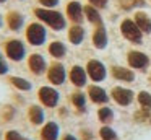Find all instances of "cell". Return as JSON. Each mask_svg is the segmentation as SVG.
Masks as SVG:
<instances>
[{
	"instance_id": "1",
	"label": "cell",
	"mask_w": 151,
	"mask_h": 140,
	"mask_svg": "<svg viewBox=\"0 0 151 140\" xmlns=\"http://www.w3.org/2000/svg\"><path fill=\"white\" fill-rule=\"evenodd\" d=\"M36 18H39L44 25H47L49 28H52L54 31H62L67 26V21L63 18V15L57 10L52 8H36L34 10Z\"/></svg>"
},
{
	"instance_id": "2",
	"label": "cell",
	"mask_w": 151,
	"mask_h": 140,
	"mask_svg": "<svg viewBox=\"0 0 151 140\" xmlns=\"http://www.w3.org/2000/svg\"><path fill=\"white\" fill-rule=\"evenodd\" d=\"M47 31L41 23H31L26 28V41L31 46H42L46 42Z\"/></svg>"
},
{
	"instance_id": "3",
	"label": "cell",
	"mask_w": 151,
	"mask_h": 140,
	"mask_svg": "<svg viewBox=\"0 0 151 140\" xmlns=\"http://www.w3.org/2000/svg\"><path fill=\"white\" fill-rule=\"evenodd\" d=\"M4 49H5L7 57L10 60H15V62L23 60L24 55H26V47H24V44L20 39H8L4 44Z\"/></svg>"
},
{
	"instance_id": "4",
	"label": "cell",
	"mask_w": 151,
	"mask_h": 140,
	"mask_svg": "<svg viewBox=\"0 0 151 140\" xmlns=\"http://www.w3.org/2000/svg\"><path fill=\"white\" fill-rule=\"evenodd\" d=\"M37 98L46 107H55L57 103H59L60 94L52 86H41L39 91H37Z\"/></svg>"
},
{
	"instance_id": "5",
	"label": "cell",
	"mask_w": 151,
	"mask_h": 140,
	"mask_svg": "<svg viewBox=\"0 0 151 140\" xmlns=\"http://www.w3.org/2000/svg\"><path fill=\"white\" fill-rule=\"evenodd\" d=\"M120 29H122V34H124L125 39L132 42H141V31L140 28L137 26V23L132 21V20H124L120 25Z\"/></svg>"
},
{
	"instance_id": "6",
	"label": "cell",
	"mask_w": 151,
	"mask_h": 140,
	"mask_svg": "<svg viewBox=\"0 0 151 140\" xmlns=\"http://www.w3.org/2000/svg\"><path fill=\"white\" fill-rule=\"evenodd\" d=\"M47 78L52 85H62L67 78V72L65 67H63L60 62H54V64L49 65L47 68Z\"/></svg>"
},
{
	"instance_id": "7",
	"label": "cell",
	"mask_w": 151,
	"mask_h": 140,
	"mask_svg": "<svg viewBox=\"0 0 151 140\" xmlns=\"http://www.w3.org/2000/svg\"><path fill=\"white\" fill-rule=\"evenodd\" d=\"M28 67L34 75H42L44 72H47V62L41 54H31L28 57Z\"/></svg>"
},
{
	"instance_id": "8",
	"label": "cell",
	"mask_w": 151,
	"mask_h": 140,
	"mask_svg": "<svg viewBox=\"0 0 151 140\" xmlns=\"http://www.w3.org/2000/svg\"><path fill=\"white\" fill-rule=\"evenodd\" d=\"M86 70H88V75L91 77L93 81H101L106 78V67L99 60H89Z\"/></svg>"
},
{
	"instance_id": "9",
	"label": "cell",
	"mask_w": 151,
	"mask_h": 140,
	"mask_svg": "<svg viewBox=\"0 0 151 140\" xmlns=\"http://www.w3.org/2000/svg\"><path fill=\"white\" fill-rule=\"evenodd\" d=\"M128 64L133 68H146L148 64H150V59L146 57V54L138 51H132L128 54Z\"/></svg>"
},
{
	"instance_id": "10",
	"label": "cell",
	"mask_w": 151,
	"mask_h": 140,
	"mask_svg": "<svg viewBox=\"0 0 151 140\" xmlns=\"http://www.w3.org/2000/svg\"><path fill=\"white\" fill-rule=\"evenodd\" d=\"M83 7L80 5L78 2H68L67 3V16L72 20L73 23L80 25L83 21Z\"/></svg>"
},
{
	"instance_id": "11",
	"label": "cell",
	"mask_w": 151,
	"mask_h": 140,
	"mask_svg": "<svg viewBox=\"0 0 151 140\" xmlns=\"http://www.w3.org/2000/svg\"><path fill=\"white\" fill-rule=\"evenodd\" d=\"M112 98L120 106H128L133 101V93L130 90H125V88H114L112 90Z\"/></svg>"
},
{
	"instance_id": "12",
	"label": "cell",
	"mask_w": 151,
	"mask_h": 140,
	"mask_svg": "<svg viewBox=\"0 0 151 140\" xmlns=\"http://www.w3.org/2000/svg\"><path fill=\"white\" fill-rule=\"evenodd\" d=\"M5 20H7V25L12 31H20L24 25V16L20 12H8Z\"/></svg>"
},
{
	"instance_id": "13",
	"label": "cell",
	"mask_w": 151,
	"mask_h": 140,
	"mask_svg": "<svg viewBox=\"0 0 151 140\" xmlns=\"http://www.w3.org/2000/svg\"><path fill=\"white\" fill-rule=\"evenodd\" d=\"M59 124L57 122H47L41 129V140H57L59 139Z\"/></svg>"
},
{
	"instance_id": "14",
	"label": "cell",
	"mask_w": 151,
	"mask_h": 140,
	"mask_svg": "<svg viewBox=\"0 0 151 140\" xmlns=\"http://www.w3.org/2000/svg\"><path fill=\"white\" fill-rule=\"evenodd\" d=\"M70 81H72L75 86H83L86 85V72L83 67L80 65H73L72 70H70Z\"/></svg>"
},
{
	"instance_id": "15",
	"label": "cell",
	"mask_w": 151,
	"mask_h": 140,
	"mask_svg": "<svg viewBox=\"0 0 151 140\" xmlns=\"http://www.w3.org/2000/svg\"><path fill=\"white\" fill-rule=\"evenodd\" d=\"M28 119H29V122L33 125H41L44 122V109L41 106H36V104L29 106V109H28Z\"/></svg>"
},
{
	"instance_id": "16",
	"label": "cell",
	"mask_w": 151,
	"mask_h": 140,
	"mask_svg": "<svg viewBox=\"0 0 151 140\" xmlns=\"http://www.w3.org/2000/svg\"><path fill=\"white\" fill-rule=\"evenodd\" d=\"M88 93H89L91 101H94V103H101L102 104V103H107V101H109L107 93H106L102 88H99V86H89Z\"/></svg>"
},
{
	"instance_id": "17",
	"label": "cell",
	"mask_w": 151,
	"mask_h": 140,
	"mask_svg": "<svg viewBox=\"0 0 151 140\" xmlns=\"http://www.w3.org/2000/svg\"><path fill=\"white\" fill-rule=\"evenodd\" d=\"M68 39H70V42H72V44H75V46L81 44V41L85 39V29H83L80 25L72 26V28H70V31H68Z\"/></svg>"
},
{
	"instance_id": "18",
	"label": "cell",
	"mask_w": 151,
	"mask_h": 140,
	"mask_svg": "<svg viewBox=\"0 0 151 140\" xmlns=\"http://www.w3.org/2000/svg\"><path fill=\"white\" fill-rule=\"evenodd\" d=\"M93 42L98 49H104L106 44H107V33H106L104 26H99L98 29L94 31V36H93Z\"/></svg>"
},
{
	"instance_id": "19",
	"label": "cell",
	"mask_w": 151,
	"mask_h": 140,
	"mask_svg": "<svg viewBox=\"0 0 151 140\" xmlns=\"http://www.w3.org/2000/svg\"><path fill=\"white\" fill-rule=\"evenodd\" d=\"M49 54L52 55V57H55V59H62V57H65V54H67V47H65V44H63V42H60V41H54V42H50V44H49Z\"/></svg>"
},
{
	"instance_id": "20",
	"label": "cell",
	"mask_w": 151,
	"mask_h": 140,
	"mask_svg": "<svg viewBox=\"0 0 151 140\" xmlns=\"http://www.w3.org/2000/svg\"><path fill=\"white\" fill-rule=\"evenodd\" d=\"M112 75H114L117 80H122V81H133L135 75L132 70H127L124 67H114L112 68Z\"/></svg>"
},
{
	"instance_id": "21",
	"label": "cell",
	"mask_w": 151,
	"mask_h": 140,
	"mask_svg": "<svg viewBox=\"0 0 151 140\" xmlns=\"http://www.w3.org/2000/svg\"><path fill=\"white\" fill-rule=\"evenodd\" d=\"M135 23L140 28L141 33H151V20L145 13H137L135 15Z\"/></svg>"
},
{
	"instance_id": "22",
	"label": "cell",
	"mask_w": 151,
	"mask_h": 140,
	"mask_svg": "<svg viewBox=\"0 0 151 140\" xmlns=\"http://www.w3.org/2000/svg\"><path fill=\"white\" fill-rule=\"evenodd\" d=\"M83 12H85L86 18H88L91 23H94V25H99V26L102 25V18H101V15H99V12H98V10H96L93 5H86L85 8H83Z\"/></svg>"
},
{
	"instance_id": "23",
	"label": "cell",
	"mask_w": 151,
	"mask_h": 140,
	"mask_svg": "<svg viewBox=\"0 0 151 140\" xmlns=\"http://www.w3.org/2000/svg\"><path fill=\"white\" fill-rule=\"evenodd\" d=\"M10 83L13 85L17 90H21V91H29L31 90V83L28 80L21 77H10Z\"/></svg>"
},
{
	"instance_id": "24",
	"label": "cell",
	"mask_w": 151,
	"mask_h": 140,
	"mask_svg": "<svg viewBox=\"0 0 151 140\" xmlns=\"http://www.w3.org/2000/svg\"><path fill=\"white\" fill-rule=\"evenodd\" d=\"M138 103L141 104L143 109H151V94L146 93V91H141L138 94Z\"/></svg>"
},
{
	"instance_id": "25",
	"label": "cell",
	"mask_w": 151,
	"mask_h": 140,
	"mask_svg": "<svg viewBox=\"0 0 151 140\" xmlns=\"http://www.w3.org/2000/svg\"><path fill=\"white\" fill-rule=\"evenodd\" d=\"M70 99H72V103L75 104V106L78 107V109H83V107H85V103H86V96H85V94H83V93H73Z\"/></svg>"
},
{
	"instance_id": "26",
	"label": "cell",
	"mask_w": 151,
	"mask_h": 140,
	"mask_svg": "<svg viewBox=\"0 0 151 140\" xmlns=\"http://www.w3.org/2000/svg\"><path fill=\"white\" fill-rule=\"evenodd\" d=\"M99 133H101L102 140H117V133H115L111 127H102Z\"/></svg>"
},
{
	"instance_id": "27",
	"label": "cell",
	"mask_w": 151,
	"mask_h": 140,
	"mask_svg": "<svg viewBox=\"0 0 151 140\" xmlns=\"http://www.w3.org/2000/svg\"><path fill=\"white\" fill-rule=\"evenodd\" d=\"M112 109L111 107H102V109H99V120L101 122H111L112 120Z\"/></svg>"
},
{
	"instance_id": "28",
	"label": "cell",
	"mask_w": 151,
	"mask_h": 140,
	"mask_svg": "<svg viewBox=\"0 0 151 140\" xmlns=\"http://www.w3.org/2000/svg\"><path fill=\"white\" fill-rule=\"evenodd\" d=\"M120 5H122V8L128 10V8H132V7H135V5L143 7L145 2H143V0H120Z\"/></svg>"
},
{
	"instance_id": "29",
	"label": "cell",
	"mask_w": 151,
	"mask_h": 140,
	"mask_svg": "<svg viewBox=\"0 0 151 140\" xmlns=\"http://www.w3.org/2000/svg\"><path fill=\"white\" fill-rule=\"evenodd\" d=\"M5 140H23V137H21V133L17 132V130H8V132L5 133Z\"/></svg>"
},
{
	"instance_id": "30",
	"label": "cell",
	"mask_w": 151,
	"mask_h": 140,
	"mask_svg": "<svg viewBox=\"0 0 151 140\" xmlns=\"http://www.w3.org/2000/svg\"><path fill=\"white\" fill-rule=\"evenodd\" d=\"M39 3L42 5V8H54L59 5V0H39Z\"/></svg>"
},
{
	"instance_id": "31",
	"label": "cell",
	"mask_w": 151,
	"mask_h": 140,
	"mask_svg": "<svg viewBox=\"0 0 151 140\" xmlns=\"http://www.w3.org/2000/svg\"><path fill=\"white\" fill-rule=\"evenodd\" d=\"M7 72H8V64L5 60V57L2 55V52H0V75H5Z\"/></svg>"
},
{
	"instance_id": "32",
	"label": "cell",
	"mask_w": 151,
	"mask_h": 140,
	"mask_svg": "<svg viewBox=\"0 0 151 140\" xmlns=\"http://www.w3.org/2000/svg\"><path fill=\"white\" fill-rule=\"evenodd\" d=\"M148 116H150V109H143V111H140V112L135 114V119L137 120H145V119H148Z\"/></svg>"
},
{
	"instance_id": "33",
	"label": "cell",
	"mask_w": 151,
	"mask_h": 140,
	"mask_svg": "<svg viewBox=\"0 0 151 140\" xmlns=\"http://www.w3.org/2000/svg\"><path fill=\"white\" fill-rule=\"evenodd\" d=\"M89 3H91L94 8H104L107 0H89Z\"/></svg>"
},
{
	"instance_id": "34",
	"label": "cell",
	"mask_w": 151,
	"mask_h": 140,
	"mask_svg": "<svg viewBox=\"0 0 151 140\" xmlns=\"http://www.w3.org/2000/svg\"><path fill=\"white\" fill-rule=\"evenodd\" d=\"M62 140H76V139H75L73 135H70V133H67V135H63Z\"/></svg>"
},
{
	"instance_id": "35",
	"label": "cell",
	"mask_w": 151,
	"mask_h": 140,
	"mask_svg": "<svg viewBox=\"0 0 151 140\" xmlns=\"http://www.w3.org/2000/svg\"><path fill=\"white\" fill-rule=\"evenodd\" d=\"M0 28H2V16H0Z\"/></svg>"
},
{
	"instance_id": "36",
	"label": "cell",
	"mask_w": 151,
	"mask_h": 140,
	"mask_svg": "<svg viewBox=\"0 0 151 140\" xmlns=\"http://www.w3.org/2000/svg\"><path fill=\"white\" fill-rule=\"evenodd\" d=\"M5 2H7V0H0V3H5Z\"/></svg>"
},
{
	"instance_id": "37",
	"label": "cell",
	"mask_w": 151,
	"mask_h": 140,
	"mask_svg": "<svg viewBox=\"0 0 151 140\" xmlns=\"http://www.w3.org/2000/svg\"><path fill=\"white\" fill-rule=\"evenodd\" d=\"M23 140H29V139H23Z\"/></svg>"
},
{
	"instance_id": "38",
	"label": "cell",
	"mask_w": 151,
	"mask_h": 140,
	"mask_svg": "<svg viewBox=\"0 0 151 140\" xmlns=\"http://www.w3.org/2000/svg\"><path fill=\"white\" fill-rule=\"evenodd\" d=\"M150 81H151V77H150Z\"/></svg>"
}]
</instances>
